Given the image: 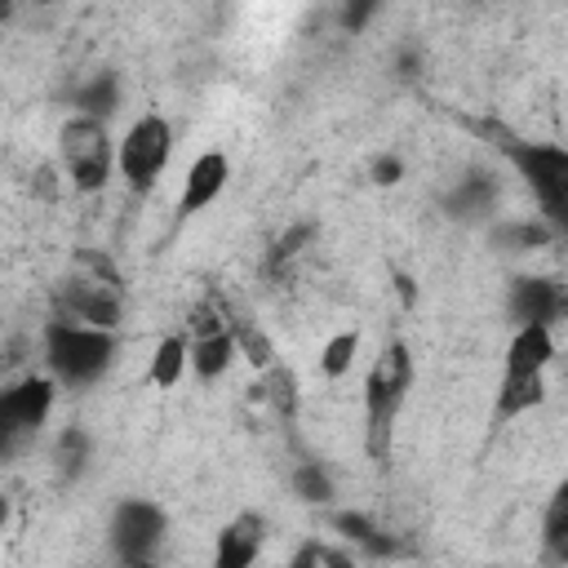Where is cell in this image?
<instances>
[{"label":"cell","mask_w":568,"mask_h":568,"mask_svg":"<svg viewBox=\"0 0 568 568\" xmlns=\"http://www.w3.org/2000/svg\"><path fill=\"white\" fill-rule=\"evenodd\" d=\"M413 386V355L404 342H390L373 368H368V382H364V413H368V457L373 462H386L390 457V435H395V422H399V408H404V395Z\"/></svg>","instance_id":"cell-1"},{"label":"cell","mask_w":568,"mask_h":568,"mask_svg":"<svg viewBox=\"0 0 568 568\" xmlns=\"http://www.w3.org/2000/svg\"><path fill=\"white\" fill-rule=\"evenodd\" d=\"M115 359V333L106 328H84L71 320H49L44 324V364L53 382L62 386H89L98 382Z\"/></svg>","instance_id":"cell-2"},{"label":"cell","mask_w":568,"mask_h":568,"mask_svg":"<svg viewBox=\"0 0 568 568\" xmlns=\"http://www.w3.org/2000/svg\"><path fill=\"white\" fill-rule=\"evenodd\" d=\"M53 395H58V382L36 373L0 386V457H18L40 435V426L53 413Z\"/></svg>","instance_id":"cell-3"},{"label":"cell","mask_w":568,"mask_h":568,"mask_svg":"<svg viewBox=\"0 0 568 568\" xmlns=\"http://www.w3.org/2000/svg\"><path fill=\"white\" fill-rule=\"evenodd\" d=\"M510 164L524 173L550 226L568 222V151L555 142H506Z\"/></svg>","instance_id":"cell-4"},{"label":"cell","mask_w":568,"mask_h":568,"mask_svg":"<svg viewBox=\"0 0 568 568\" xmlns=\"http://www.w3.org/2000/svg\"><path fill=\"white\" fill-rule=\"evenodd\" d=\"M58 146H62V164H67L75 191H102L106 186V178L115 169V142H111V129L102 120H89V115L67 120L58 133Z\"/></svg>","instance_id":"cell-5"},{"label":"cell","mask_w":568,"mask_h":568,"mask_svg":"<svg viewBox=\"0 0 568 568\" xmlns=\"http://www.w3.org/2000/svg\"><path fill=\"white\" fill-rule=\"evenodd\" d=\"M164 532H169L164 510L155 501H146V497H129V501H120L111 510V532L106 537H111L115 559L129 564V568H138V564H151L155 559Z\"/></svg>","instance_id":"cell-6"},{"label":"cell","mask_w":568,"mask_h":568,"mask_svg":"<svg viewBox=\"0 0 568 568\" xmlns=\"http://www.w3.org/2000/svg\"><path fill=\"white\" fill-rule=\"evenodd\" d=\"M173 151V129L164 115H142L129 124V133L115 146V164L124 173L129 186H151L160 178V169L169 164Z\"/></svg>","instance_id":"cell-7"},{"label":"cell","mask_w":568,"mask_h":568,"mask_svg":"<svg viewBox=\"0 0 568 568\" xmlns=\"http://www.w3.org/2000/svg\"><path fill=\"white\" fill-rule=\"evenodd\" d=\"M120 284L98 275V280H71L58 288V320H71V324H84V328H115L120 324Z\"/></svg>","instance_id":"cell-8"},{"label":"cell","mask_w":568,"mask_h":568,"mask_svg":"<svg viewBox=\"0 0 568 568\" xmlns=\"http://www.w3.org/2000/svg\"><path fill=\"white\" fill-rule=\"evenodd\" d=\"M506 311H510L515 328H528V324L555 328V320L564 315V288L541 275H519V280H510Z\"/></svg>","instance_id":"cell-9"},{"label":"cell","mask_w":568,"mask_h":568,"mask_svg":"<svg viewBox=\"0 0 568 568\" xmlns=\"http://www.w3.org/2000/svg\"><path fill=\"white\" fill-rule=\"evenodd\" d=\"M266 541V519L262 515H235L217 541H213V564L209 568H253L257 564V550Z\"/></svg>","instance_id":"cell-10"},{"label":"cell","mask_w":568,"mask_h":568,"mask_svg":"<svg viewBox=\"0 0 568 568\" xmlns=\"http://www.w3.org/2000/svg\"><path fill=\"white\" fill-rule=\"evenodd\" d=\"M226 182H231V160L222 155V151H200L195 160H191V169H186V178H182V213L191 217V213H200V209H209L222 191H226Z\"/></svg>","instance_id":"cell-11"},{"label":"cell","mask_w":568,"mask_h":568,"mask_svg":"<svg viewBox=\"0 0 568 568\" xmlns=\"http://www.w3.org/2000/svg\"><path fill=\"white\" fill-rule=\"evenodd\" d=\"M550 359H555V328H541V324L515 328L506 346V373H546Z\"/></svg>","instance_id":"cell-12"},{"label":"cell","mask_w":568,"mask_h":568,"mask_svg":"<svg viewBox=\"0 0 568 568\" xmlns=\"http://www.w3.org/2000/svg\"><path fill=\"white\" fill-rule=\"evenodd\" d=\"M493 204H497V178L493 173H484V169H470L466 178H457V186L444 195V209L453 213V217H488L493 213Z\"/></svg>","instance_id":"cell-13"},{"label":"cell","mask_w":568,"mask_h":568,"mask_svg":"<svg viewBox=\"0 0 568 568\" xmlns=\"http://www.w3.org/2000/svg\"><path fill=\"white\" fill-rule=\"evenodd\" d=\"M235 355H240V351H235V337H231L226 328L186 342V368H191L200 382H217V377L235 364Z\"/></svg>","instance_id":"cell-14"},{"label":"cell","mask_w":568,"mask_h":568,"mask_svg":"<svg viewBox=\"0 0 568 568\" xmlns=\"http://www.w3.org/2000/svg\"><path fill=\"white\" fill-rule=\"evenodd\" d=\"M541 399H546V373H506L501 386H497L493 417H497V422H510V417L537 408Z\"/></svg>","instance_id":"cell-15"},{"label":"cell","mask_w":568,"mask_h":568,"mask_svg":"<svg viewBox=\"0 0 568 568\" xmlns=\"http://www.w3.org/2000/svg\"><path fill=\"white\" fill-rule=\"evenodd\" d=\"M75 106H80V115L106 124L115 115V106H120V75L115 71H98L93 80H84L75 89Z\"/></svg>","instance_id":"cell-16"},{"label":"cell","mask_w":568,"mask_h":568,"mask_svg":"<svg viewBox=\"0 0 568 568\" xmlns=\"http://www.w3.org/2000/svg\"><path fill=\"white\" fill-rule=\"evenodd\" d=\"M182 373H186V337L182 333H169V337H160V346L151 355L146 382L160 386V390H173L182 382Z\"/></svg>","instance_id":"cell-17"},{"label":"cell","mask_w":568,"mask_h":568,"mask_svg":"<svg viewBox=\"0 0 568 568\" xmlns=\"http://www.w3.org/2000/svg\"><path fill=\"white\" fill-rule=\"evenodd\" d=\"M333 524H337L355 546H364V550H368V555H377V559H386V555H395V550H399V546H395V537H390V532H382V528H377L368 515H359V510H342Z\"/></svg>","instance_id":"cell-18"},{"label":"cell","mask_w":568,"mask_h":568,"mask_svg":"<svg viewBox=\"0 0 568 568\" xmlns=\"http://www.w3.org/2000/svg\"><path fill=\"white\" fill-rule=\"evenodd\" d=\"M293 493L311 506H324V501H333V475L320 462H297L293 466Z\"/></svg>","instance_id":"cell-19"},{"label":"cell","mask_w":568,"mask_h":568,"mask_svg":"<svg viewBox=\"0 0 568 568\" xmlns=\"http://www.w3.org/2000/svg\"><path fill=\"white\" fill-rule=\"evenodd\" d=\"M53 462H58L62 479H75L84 470V462H89V435L80 426H67L58 435V444H53Z\"/></svg>","instance_id":"cell-20"},{"label":"cell","mask_w":568,"mask_h":568,"mask_svg":"<svg viewBox=\"0 0 568 568\" xmlns=\"http://www.w3.org/2000/svg\"><path fill=\"white\" fill-rule=\"evenodd\" d=\"M546 550L555 559H568V488H559L550 497V510H546Z\"/></svg>","instance_id":"cell-21"},{"label":"cell","mask_w":568,"mask_h":568,"mask_svg":"<svg viewBox=\"0 0 568 568\" xmlns=\"http://www.w3.org/2000/svg\"><path fill=\"white\" fill-rule=\"evenodd\" d=\"M355 351H359V333H333L320 351V368L324 377H342L351 364H355Z\"/></svg>","instance_id":"cell-22"},{"label":"cell","mask_w":568,"mask_h":568,"mask_svg":"<svg viewBox=\"0 0 568 568\" xmlns=\"http://www.w3.org/2000/svg\"><path fill=\"white\" fill-rule=\"evenodd\" d=\"M311 235H315V226H311V222L288 226V231H284V235L271 244V257H266V262H271V271H275V266H284V262H293V257H297V253L311 244Z\"/></svg>","instance_id":"cell-23"},{"label":"cell","mask_w":568,"mask_h":568,"mask_svg":"<svg viewBox=\"0 0 568 568\" xmlns=\"http://www.w3.org/2000/svg\"><path fill=\"white\" fill-rule=\"evenodd\" d=\"M266 386H271V404H275L284 417H293V413H297V377H293L288 368L271 364V368H266Z\"/></svg>","instance_id":"cell-24"},{"label":"cell","mask_w":568,"mask_h":568,"mask_svg":"<svg viewBox=\"0 0 568 568\" xmlns=\"http://www.w3.org/2000/svg\"><path fill=\"white\" fill-rule=\"evenodd\" d=\"M515 248H532V244H546L550 240V226H541V222H519V226H510V231H501Z\"/></svg>","instance_id":"cell-25"},{"label":"cell","mask_w":568,"mask_h":568,"mask_svg":"<svg viewBox=\"0 0 568 568\" xmlns=\"http://www.w3.org/2000/svg\"><path fill=\"white\" fill-rule=\"evenodd\" d=\"M368 178H373L377 186H395V182L404 178V160H399V155H377V160L368 164Z\"/></svg>","instance_id":"cell-26"},{"label":"cell","mask_w":568,"mask_h":568,"mask_svg":"<svg viewBox=\"0 0 568 568\" xmlns=\"http://www.w3.org/2000/svg\"><path fill=\"white\" fill-rule=\"evenodd\" d=\"M315 559H320V568H355L351 555H342V550H333V546H320V541H315Z\"/></svg>","instance_id":"cell-27"},{"label":"cell","mask_w":568,"mask_h":568,"mask_svg":"<svg viewBox=\"0 0 568 568\" xmlns=\"http://www.w3.org/2000/svg\"><path fill=\"white\" fill-rule=\"evenodd\" d=\"M368 13H373V4H359V9L351 4V9H342V27H346V31H359V27L368 22Z\"/></svg>","instance_id":"cell-28"},{"label":"cell","mask_w":568,"mask_h":568,"mask_svg":"<svg viewBox=\"0 0 568 568\" xmlns=\"http://www.w3.org/2000/svg\"><path fill=\"white\" fill-rule=\"evenodd\" d=\"M288 568H320V559H315V541H306V546L288 559Z\"/></svg>","instance_id":"cell-29"},{"label":"cell","mask_w":568,"mask_h":568,"mask_svg":"<svg viewBox=\"0 0 568 568\" xmlns=\"http://www.w3.org/2000/svg\"><path fill=\"white\" fill-rule=\"evenodd\" d=\"M4 524H9V497L0 493V532H4Z\"/></svg>","instance_id":"cell-30"},{"label":"cell","mask_w":568,"mask_h":568,"mask_svg":"<svg viewBox=\"0 0 568 568\" xmlns=\"http://www.w3.org/2000/svg\"><path fill=\"white\" fill-rule=\"evenodd\" d=\"M138 568H160V564H155V559H151V564H138Z\"/></svg>","instance_id":"cell-31"}]
</instances>
